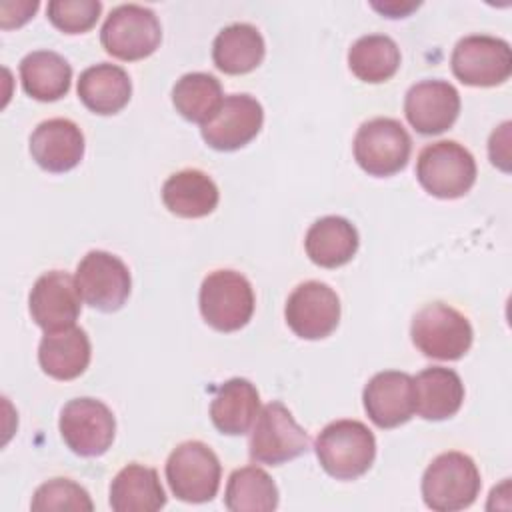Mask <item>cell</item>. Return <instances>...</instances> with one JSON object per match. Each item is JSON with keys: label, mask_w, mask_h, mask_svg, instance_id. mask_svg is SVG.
Returning <instances> with one entry per match:
<instances>
[{"label": "cell", "mask_w": 512, "mask_h": 512, "mask_svg": "<svg viewBox=\"0 0 512 512\" xmlns=\"http://www.w3.org/2000/svg\"><path fill=\"white\" fill-rule=\"evenodd\" d=\"M314 452L332 478L356 480L376 458V438L360 420H336L316 436Z\"/></svg>", "instance_id": "1"}, {"label": "cell", "mask_w": 512, "mask_h": 512, "mask_svg": "<svg viewBox=\"0 0 512 512\" xmlns=\"http://www.w3.org/2000/svg\"><path fill=\"white\" fill-rule=\"evenodd\" d=\"M478 466L464 452L436 456L422 476V498L430 510L456 512L468 508L480 494Z\"/></svg>", "instance_id": "2"}, {"label": "cell", "mask_w": 512, "mask_h": 512, "mask_svg": "<svg viewBox=\"0 0 512 512\" xmlns=\"http://www.w3.org/2000/svg\"><path fill=\"white\" fill-rule=\"evenodd\" d=\"M410 336L428 358L460 360L470 350L474 332L462 312L444 302H430L414 314Z\"/></svg>", "instance_id": "3"}, {"label": "cell", "mask_w": 512, "mask_h": 512, "mask_svg": "<svg viewBox=\"0 0 512 512\" xmlns=\"http://www.w3.org/2000/svg\"><path fill=\"white\" fill-rule=\"evenodd\" d=\"M416 178L436 198H460L476 182V160L462 144L438 140L424 146L418 154Z\"/></svg>", "instance_id": "4"}, {"label": "cell", "mask_w": 512, "mask_h": 512, "mask_svg": "<svg viewBox=\"0 0 512 512\" xmlns=\"http://www.w3.org/2000/svg\"><path fill=\"white\" fill-rule=\"evenodd\" d=\"M200 312L218 332H236L254 314V290L248 278L236 270H214L200 286Z\"/></svg>", "instance_id": "5"}, {"label": "cell", "mask_w": 512, "mask_h": 512, "mask_svg": "<svg viewBox=\"0 0 512 512\" xmlns=\"http://www.w3.org/2000/svg\"><path fill=\"white\" fill-rule=\"evenodd\" d=\"M222 466L214 450L200 440L178 444L166 460V480L182 502H210L220 488Z\"/></svg>", "instance_id": "6"}, {"label": "cell", "mask_w": 512, "mask_h": 512, "mask_svg": "<svg viewBox=\"0 0 512 512\" xmlns=\"http://www.w3.org/2000/svg\"><path fill=\"white\" fill-rule=\"evenodd\" d=\"M162 40L158 16L140 4L116 6L102 24L100 42L118 60H142L150 56Z\"/></svg>", "instance_id": "7"}, {"label": "cell", "mask_w": 512, "mask_h": 512, "mask_svg": "<svg viewBox=\"0 0 512 512\" xmlns=\"http://www.w3.org/2000/svg\"><path fill=\"white\" fill-rule=\"evenodd\" d=\"M354 158L370 176L386 178L400 172L410 158L412 140L394 118H372L354 136Z\"/></svg>", "instance_id": "8"}, {"label": "cell", "mask_w": 512, "mask_h": 512, "mask_svg": "<svg viewBox=\"0 0 512 512\" xmlns=\"http://www.w3.org/2000/svg\"><path fill=\"white\" fill-rule=\"evenodd\" d=\"M58 428L64 444L82 458L102 456L116 436L112 410L104 402L88 396L64 404Z\"/></svg>", "instance_id": "9"}, {"label": "cell", "mask_w": 512, "mask_h": 512, "mask_svg": "<svg viewBox=\"0 0 512 512\" xmlns=\"http://www.w3.org/2000/svg\"><path fill=\"white\" fill-rule=\"evenodd\" d=\"M308 444V434L294 420L292 412L282 402L274 400L258 412L248 446L252 460L280 466L304 454Z\"/></svg>", "instance_id": "10"}, {"label": "cell", "mask_w": 512, "mask_h": 512, "mask_svg": "<svg viewBox=\"0 0 512 512\" xmlns=\"http://www.w3.org/2000/svg\"><path fill=\"white\" fill-rule=\"evenodd\" d=\"M450 66L454 76L466 86H498L512 74V50L502 38L472 34L458 40L452 50Z\"/></svg>", "instance_id": "11"}, {"label": "cell", "mask_w": 512, "mask_h": 512, "mask_svg": "<svg viewBox=\"0 0 512 512\" xmlns=\"http://www.w3.org/2000/svg\"><path fill=\"white\" fill-rule=\"evenodd\" d=\"M74 280L82 300L100 312L122 308L132 288L128 266L106 250H90L80 260Z\"/></svg>", "instance_id": "12"}, {"label": "cell", "mask_w": 512, "mask_h": 512, "mask_svg": "<svg viewBox=\"0 0 512 512\" xmlns=\"http://www.w3.org/2000/svg\"><path fill=\"white\" fill-rule=\"evenodd\" d=\"M284 316L298 338L320 340L330 336L340 322V298L328 284L308 280L292 290Z\"/></svg>", "instance_id": "13"}, {"label": "cell", "mask_w": 512, "mask_h": 512, "mask_svg": "<svg viewBox=\"0 0 512 512\" xmlns=\"http://www.w3.org/2000/svg\"><path fill=\"white\" fill-rule=\"evenodd\" d=\"M262 104L250 94H230L200 132L204 142L220 152H232L254 140L262 128Z\"/></svg>", "instance_id": "14"}, {"label": "cell", "mask_w": 512, "mask_h": 512, "mask_svg": "<svg viewBox=\"0 0 512 512\" xmlns=\"http://www.w3.org/2000/svg\"><path fill=\"white\" fill-rule=\"evenodd\" d=\"M80 300L76 280L68 272L50 270L34 282L28 308L32 320L44 332H56L76 324L82 306Z\"/></svg>", "instance_id": "15"}, {"label": "cell", "mask_w": 512, "mask_h": 512, "mask_svg": "<svg viewBox=\"0 0 512 512\" xmlns=\"http://www.w3.org/2000/svg\"><path fill=\"white\" fill-rule=\"evenodd\" d=\"M404 114L416 132L442 134L460 114V94L446 80H422L406 92Z\"/></svg>", "instance_id": "16"}, {"label": "cell", "mask_w": 512, "mask_h": 512, "mask_svg": "<svg viewBox=\"0 0 512 512\" xmlns=\"http://www.w3.org/2000/svg\"><path fill=\"white\" fill-rule=\"evenodd\" d=\"M362 402L368 418L378 428H396L416 412L414 378L398 370L378 372L364 386Z\"/></svg>", "instance_id": "17"}, {"label": "cell", "mask_w": 512, "mask_h": 512, "mask_svg": "<svg viewBox=\"0 0 512 512\" xmlns=\"http://www.w3.org/2000/svg\"><path fill=\"white\" fill-rule=\"evenodd\" d=\"M30 154L40 168L62 174L80 164L84 156V134L68 118L40 122L30 136Z\"/></svg>", "instance_id": "18"}, {"label": "cell", "mask_w": 512, "mask_h": 512, "mask_svg": "<svg viewBox=\"0 0 512 512\" xmlns=\"http://www.w3.org/2000/svg\"><path fill=\"white\" fill-rule=\"evenodd\" d=\"M90 356L88 334L78 326L46 332L38 346L40 368L54 380L78 378L88 368Z\"/></svg>", "instance_id": "19"}, {"label": "cell", "mask_w": 512, "mask_h": 512, "mask_svg": "<svg viewBox=\"0 0 512 512\" xmlns=\"http://www.w3.org/2000/svg\"><path fill=\"white\" fill-rule=\"evenodd\" d=\"M76 90L88 110L100 116H110L130 102L132 82L122 66L100 62L80 74Z\"/></svg>", "instance_id": "20"}, {"label": "cell", "mask_w": 512, "mask_h": 512, "mask_svg": "<svg viewBox=\"0 0 512 512\" xmlns=\"http://www.w3.org/2000/svg\"><path fill=\"white\" fill-rule=\"evenodd\" d=\"M260 412V396L256 386L246 378L226 380L210 402L212 424L228 436L246 434Z\"/></svg>", "instance_id": "21"}, {"label": "cell", "mask_w": 512, "mask_h": 512, "mask_svg": "<svg viewBox=\"0 0 512 512\" xmlns=\"http://www.w3.org/2000/svg\"><path fill=\"white\" fill-rule=\"evenodd\" d=\"M218 186L214 180L196 168L174 172L162 186L164 206L180 218H202L218 206Z\"/></svg>", "instance_id": "22"}, {"label": "cell", "mask_w": 512, "mask_h": 512, "mask_svg": "<svg viewBox=\"0 0 512 512\" xmlns=\"http://www.w3.org/2000/svg\"><path fill=\"white\" fill-rule=\"evenodd\" d=\"M358 244V230L342 216H324L316 220L304 238L308 258L322 268L344 266L354 258Z\"/></svg>", "instance_id": "23"}, {"label": "cell", "mask_w": 512, "mask_h": 512, "mask_svg": "<svg viewBox=\"0 0 512 512\" xmlns=\"http://www.w3.org/2000/svg\"><path fill=\"white\" fill-rule=\"evenodd\" d=\"M416 412L424 420L452 418L464 402V384L452 368L430 366L414 378Z\"/></svg>", "instance_id": "24"}, {"label": "cell", "mask_w": 512, "mask_h": 512, "mask_svg": "<svg viewBox=\"0 0 512 512\" xmlns=\"http://www.w3.org/2000/svg\"><path fill=\"white\" fill-rule=\"evenodd\" d=\"M166 494L158 472L132 462L124 466L110 484V508L114 512H156L164 508Z\"/></svg>", "instance_id": "25"}, {"label": "cell", "mask_w": 512, "mask_h": 512, "mask_svg": "<svg viewBox=\"0 0 512 512\" xmlns=\"http://www.w3.org/2000/svg\"><path fill=\"white\" fill-rule=\"evenodd\" d=\"M264 38L256 26L236 22L222 28L212 44L214 66L224 74H248L264 60Z\"/></svg>", "instance_id": "26"}, {"label": "cell", "mask_w": 512, "mask_h": 512, "mask_svg": "<svg viewBox=\"0 0 512 512\" xmlns=\"http://www.w3.org/2000/svg\"><path fill=\"white\" fill-rule=\"evenodd\" d=\"M72 66L52 50H34L20 60V82L24 92L40 102L60 100L70 90Z\"/></svg>", "instance_id": "27"}, {"label": "cell", "mask_w": 512, "mask_h": 512, "mask_svg": "<svg viewBox=\"0 0 512 512\" xmlns=\"http://www.w3.org/2000/svg\"><path fill=\"white\" fill-rule=\"evenodd\" d=\"M348 66L362 82H386L400 68V48L386 34L360 36L348 50Z\"/></svg>", "instance_id": "28"}, {"label": "cell", "mask_w": 512, "mask_h": 512, "mask_svg": "<svg viewBox=\"0 0 512 512\" xmlns=\"http://www.w3.org/2000/svg\"><path fill=\"white\" fill-rule=\"evenodd\" d=\"M224 504L232 512H270L278 506V488L258 466H244L230 474Z\"/></svg>", "instance_id": "29"}, {"label": "cell", "mask_w": 512, "mask_h": 512, "mask_svg": "<svg viewBox=\"0 0 512 512\" xmlns=\"http://www.w3.org/2000/svg\"><path fill=\"white\" fill-rule=\"evenodd\" d=\"M220 82L206 72H188L172 88V104L182 118L204 124L222 104Z\"/></svg>", "instance_id": "30"}, {"label": "cell", "mask_w": 512, "mask_h": 512, "mask_svg": "<svg viewBox=\"0 0 512 512\" xmlns=\"http://www.w3.org/2000/svg\"><path fill=\"white\" fill-rule=\"evenodd\" d=\"M32 510H86L90 512L94 508L90 494L70 478H52L44 484H40L34 492Z\"/></svg>", "instance_id": "31"}, {"label": "cell", "mask_w": 512, "mask_h": 512, "mask_svg": "<svg viewBox=\"0 0 512 512\" xmlns=\"http://www.w3.org/2000/svg\"><path fill=\"white\" fill-rule=\"evenodd\" d=\"M48 20L64 34L88 32L100 18V0H52L48 2Z\"/></svg>", "instance_id": "32"}]
</instances>
